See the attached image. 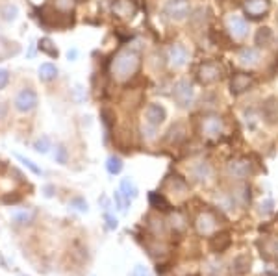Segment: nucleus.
<instances>
[{
    "instance_id": "9b49d317",
    "label": "nucleus",
    "mask_w": 278,
    "mask_h": 276,
    "mask_svg": "<svg viewBox=\"0 0 278 276\" xmlns=\"http://www.w3.org/2000/svg\"><path fill=\"white\" fill-rule=\"evenodd\" d=\"M227 30L234 41H241L249 33V24H247V21L241 15L230 13L227 17Z\"/></svg>"
},
{
    "instance_id": "423d86ee",
    "label": "nucleus",
    "mask_w": 278,
    "mask_h": 276,
    "mask_svg": "<svg viewBox=\"0 0 278 276\" xmlns=\"http://www.w3.org/2000/svg\"><path fill=\"white\" fill-rule=\"evenodd\" d=\"M37 104H39V97L33 88H23L13 98V108L19 113H30L36 110Z\"/></svg>"
},
{
    "instance_id": "79ce46f5",
    "label": "nucleus",
    "mask_w": 278,
    "mask_h": 276,
    "mask_svg": "<svg viewBox=\"0 0 278 276\" xmlns=\"http://www.w3.org/2000/svg\"><path fill=\"white\" fill-rule=\"evenodd\" d=\"M132 276H148L147 267H143V265H135L134 271H132Z\"/></svg>"
},
{
    "instance_id": "c9c22d12",
    "label": "nucleus",
    "mask_w": 278,
    "mask_h": 276,
    "mask_svg": "<svg viewBox=\"0 0 278 276\" xmlns=\"http://www.w3.org/2000/svg\"><path fill=\"white\" fill-rule=\"evenodd\" d=\"M71 98H73L76 104H82V102H85V98H88V93H85V89H83L82 85H74L73 91H71Z\"/></svg>"
},
{
    "instance_id": "a211bd4d",
    "label": "nucleus",
    "mask_w": 278,
    "mask_h": 276,
    "mask_svg": "<svg viewBox=\"0 0 278 276\" xmlns=\"http://www.w3.org/2000/svg\"><path fill=\"white\" fill-rule=\"evenodd\" d=\"M232 239H230V234L228 232H222V234H215L210 239V249H212V252H224V250L230 247Z\"/></svg>"
},
{
    "instance_id": "a878e982",
    "label": "nucleus",
    "mask_w": 278,
    "mask_h": 276,
    "mask_svg": "<svg viewBox=\"0 0 278 276\" xmlns=\"http://www.w3.org/2000/svg\"><path fill=\"white\" fill-rule=\"evenodd\" d=\"M254 43L258 46H269L271 43H273V30H271V28H267V26L259 28L258 32H256V36H254Z\"/></svg>"
},
{
    "instance_id": "39448f33",
    "label": "nucleus",
    "mask_w": 278,
    "mask_h": 276,
    "mask_svg": "<svg viewBox=\"0 0 278 276\" xmlns=\"http://www.w3.org/2000/svg\"><path fill=\"white\" fill-rule=\"evenodd\" d=\"M172 98H175L178 108H184V110L191 108L195 100L193 83H191L189 80H178V82L175 83V88H172Z\"/></svg>"
},
{
    "instance_id": "20e7f679",
    "label": "nucleus",
    "mask_w": 278,
    "mask_h": 276,
    "mask_svg": "<svg viewBox=\"0 0 278 276\" xmlns=\"http://www.w3.org/2000/svg\"><path fill=\"white\" fill-rule=\"evenodd\" d=\"M224 76V67H222L219 61L208 60L200 63L199 71H197V78L202 85H212V83H217L219 80Z\"/></svg>"
},
{
    "instance_id": "5701e85b",
    "label": "nucleus",
    "mask_w": 278,
    "mask_h": 276,
    "mask_svg": "<svg viewBox=\"0 0 278 276\" xmlns=\"http://www.w3.org/2000/svg\"><path fill=\"white\" fill-rule=\"evenodd\" d=\"M191 173H193V176L199 180V182H206V180L212 176V167H210L208 161H199V163L191 169Z\"/></svg>"
},
{
    "instance_id": "6e6552de",
    "label": "nucleus",
    "mask_w": 278,
    "mask_h": 276,
    "mask_svg": "<svg viewBox=\"0 0 278 276\" xmlns=\"http://www.w3.org/2000/svg\"><path fill=\"white\" fill-rule=\"evenodd\" d=\"M227 173L234 180H245L249 178L254 169H252V161L249 158H232L227 163Z\"/></svg>"
},
{
    "instance_id": "393cba45",
    "label": "nucleus",
    "mask_w": 278,
    "mask_h": 276,
    "mask_svg": "<svg viewBox=\"0 0 278 276\" xmlns=\"http://www.w3.org/2000/svg\"><path fill=\"white\" fill-rule=\"evenodd\" d=\"M250 258L247 256V254H241V256H237L236 260H234V263H232V269H234V272L236 274H247V272L250 271Z\"/></svg>"
},
{
    "instance_id": "b1692460",
    "label": "nucleus",
    "mask_w": 278,
    "mask_h": 276,
    "mask_svg": "<svg viewBox=\"0 0 278 276\" xmlns=\"http://www.w3.org/2000/svg\"><path fill=\"white\" fill-rule=\"evenodd\" d=\"M33 219H36V212L32 210H23V212H15L11 215V221L19 226H26V225H32Z\"/></svg>"
},
{
    "instance_id": "bb28decb",
    "label": "nucleus",
    "mask_w": 278,
    "mask_h": 276,
    "mask_svg": "<svg viewBox=\"0 0 278 276\" xmlns=\"http://www.w3.org/2000/svg\"><path fill=\"white\" fill-rule=\"evenodd\" d=\"M148 202H150V206L152 208H156V210H163V212H167V210L171 208L169 200H167L162 193H156V191H152V193L148 195Z\"/></svg>"
},
{
    "instance_id": "7c9ffc66",
    "label": "nucleus",
    "mask_w": 278,
    "mask_h": 276,
    "mask_svg": "<svg viewBox=\"0 0 278 276\" xmlns=\"http://www.w3.org/2000/svg\"><path fill=\"white\" fill-rule=\"evenodd\" d=\"M50 148H52V143L46 135H41V137H37L36 141H33V150L39 152V154H46Z\"/></svg>"
},
{
    "instance_id": "f8f14e48",
    "label": "nucleus",
    "mask_w": 278,
    "mask_h": 276,
    "mask_svg": "<svg viewBox=\"0 0 278 276\" xmlns=\"http://www.w3.org/2000/svg\"><path fill=\"white\" fill-rule=\"evenodd\" d=\"M111 13L120 21H132L137 13V2L135 0H113Z\"/></svg>"
},
{
    "instance_id": "f3484780",
    "label": "nucleus",
    "mask_w": 278,
    "mask_h": 276,
    "mask_svg": "<svg viewBox=\"0 0 278 276\" xmlns=\"http://www.w3.org/2000/svg\"><path fill=\"white\" fill-rule=\"evenodd\" d=\"M262 113H264L265 123L269 125H274L278 120V100L274 97H269L264 102V108H262Z\"/></svg>"
},
{
    "instance_id": "49530a36",
    "label": "nucleus",
    "mask_w": 278,
    "mask_h": 276,
    "mask_svg": "<svg viewBox=\"0 0 278 276\" xmlns=\"http://www.w3.org/2000/svg\"><path fill=\"white\" fill-rule=\"evenodd\" d=\"M6 169H8V165H6L4 161H0V175H2V173H4Z\"/></svg>"
},
{
    "instance_id": "2f4dec72",
    "label": "nucleus",
    "mask_w": 278,
    "mask_h": 276,
    "mask_svg": "<svg viewBox=\"0 0 278 276\" xmlns=\"http://www.w3.org/2000/svg\"><path fill=\"white\" fill-rule=\"evenodd\" d=\"M15 158H17V160L21 161V163H23V165L26 167V169L32 170V173H33L36 176H43V169H41L39 165H36V163H33V161L30 160V158L23 156V154H15Z\"/></svg>"
},
{
    "instance_id": "cd10ccee",
    "label": "nucleus",
    "mask_w": 278,
    "mask_h": 276,
    "mask_svg": "<svg viewBox=\"0 0 278 276\" xmlns=\"http://www.w3.org/2000/svg\"><path fill=\"white\" fill-rule=\"evenodd\" d=\"M39 50L43 52V54L50 56V58H58V48H56V45L52 43V39H48V37H43V39H39Z\"/></svg>"
},
{
    "instance_id": "0eeeda50",
    "label": "nucleus",
    "mask_w": 278,
    "mask_h": 276,
    "mask_svg": "<svg viewBox=\"0 0 278 276\" xmlns=\"http://www.w3.org/2000/svg\"><path fill=\"white\" fill-rule=\"evenodd\" d=\"M191 13V4L189 0H167L165 6H163V15H165L169 21H175V23H180L185 21Z\"/></svg>"
},
{
    "instance_id": "37998d69",
    "label": "nucleus",
    "mask_w": 278,
    "mask_h": 276,
    "mask_svg": "<svg viewBox=\"0 0 278 276\" xmlns=\"http://www.w3.org/2000/svg\"><path fill=\"white\" fill-rule=\"evenodd\" d=\"M8 117V104L4 100H0V120H4Z\"/></svg>"
},
{
    "instance_id": "7ed1b4c3",
    "label": "nucleus",
    "mask_w": 278,
    "mask_h": 276,
    "mask_svg": "<svg viewBox=\"0 0 278 276\" xmlns=\"http://www.w3.org/2000/svg\"><path fill=\"white\" fill-rule=\"evenodd\" d=\"M73 13L69 11H61L58 8H50V6H45L41 8V23L45 24L46 28H60V30H65V28L73 26Z\"/></svg>"
},
{
    "instance_id": "f704fd0d",
    "label": "nucleus",
    "mask_w": 278,
    "mask_h": 276,
    "mask_svg": "<svg viewBox=\"0 0 278 276\" xmlns=\"http://www.w3.org/2000/svg\"><path fill=\"white\" fill-rule=\"evenodd\" d=\"M69 206L74 208V210H76V212H80V213H88V210H89L88 200H85L83 197H73V198H71Z\"/></svg>"
},
{
    "instance_id": "4c0bfd02",
    "label": "nucleus",
    "mask_w": 278,
    "mask_h": 276,
    "mask_svg": "<svg viewBox=\"0 0 278 276\" xmlns=\"http://www.w3.org/2000/svg\"><path fill=\"white\" fill-rule=\"evenodd\" d=\"M104 221H106V226L110 228V230H117V226H119V221H117L115 217L111 215L110 212L104 213Z\"/></svg>"
},
{
    "instance_id": "c03bdc74",
    "label": "nucleus",
    "mask_w": 278,
    "mask_h": 276,
    "mask_svg": "<svg viewBox=\"0 0 278 276\" xmlns=\"http://www.w3.org/2000/svg\"><path fill=\"white\" fill-rule=\"evenodd\" d=\"M43 193H45V197L46 198H50V197H54V193H56V187L54 185H45V187H43Z\"/></svg>"
},
{
    "instance_id": "a19ab883",
    "label": "nucleus",
    "mask_w": 278,
    "mask_h": 276,
    "mask_svg": "<svg viewBox=\"0 0 278 276\" xmlns=\"http://www.w3.org/2000/svg\"><path fill=\"white\" fill-rule=\"evenodd\" d=\"M19 200H21V195H6V197H2L4 204H17Z\"/></svg>"
},
{
    "instance_id": "dca6fc26",
    "label": "nucleus",
    "mask_w": 278,
    "mask_h": 276,
    "mask_svg": "<svg viewBox=\"0 0 278 276\" xmlns=\"http://www.w3.org/2000/svg\"><path fill=\"white\" fill-rule=\"evenodd\" d=\"M259 60H262V54H259V50L256 48V46H245V48H241L239 54H237V61H239V65L249 67V69L256 67V65L259 63Z\"/></svg>"
},
{
    "instance_id": "9d476101",
    "label": "nucleus",
    "mask_w": 278,
    "mask_h": 276,
    "mask_svg": "<svg viewBox=\"0 0 278 276\" xmlns=\"http://www.w3.org/2000/svg\"><path fill=\"white\" fill-rule=\"evenodd\" d=\"M200 132H202L204 137L208 139H219L224 134V120L219 115L212 113V115H206L200 123Z\"/></svg>"
},
{
    "instance_id": "412c9836",
    "label": "nucleus",
    "mask_w": 278,
    "mask_h": 276,
    "mask_svg": "<svg viewBox=\"0 0 278 276\" xmlns=\"http://www.w3.org/2000/svg\"><path fill=\"white\" fill-rule=\"evenodd\" d=\"M119 191L123 195H125L126 198H130V200H134V198H137L139 195V189L137 185H135V182L132 178H123L120 180V187Z\"/></svg>"
},
{
    "instance_id": "e433bc0d",
    "label": "nucleus",
    "mask_w": 278,
    "mask_h": 276,
    "mask_svg": "<svg viewBox=\"0 0 278 276\" xmlns=\"http://www.w3.org/2000/svg\"><path fill=\"white\" fill-rule=\"evenodd\" d=\"M171 226H172V230H184L185 228V221H184V217L180 215V213H171Z\"/></svg>"
},
{
    "instance_id": "ddd939ff",
    "label": "nucleus",
    "mask_w": 278,
    "mask_h": 276,
    "mask_svg": "<svg viewBox=\"0 0 278 276\" xmlns=\"http://www.w3.org/2000/svg\"><path fill=\"white\" fill-rule=\"evenodd\" d=\"M254 85V76L249 73H236L230 80V93L234 97H239L243 93L250 91Z\"/></svg>"
},
{
    "instance_id": "1a4fd4ad",
    "label": "nucleus",
    "mask_w": 278,
    "mask_h": 276,
    "mask_svg": "<svg viewBox=\"0 0 278 276\" xmlns=\"http://www.w3.org/2000/svg\"><path fill=\"white\" fill-rule=\"evenodd\" d=\"M189 61V50L182 43H172L167 48V63L171 69H184Z\"/></svg>"
},
{
    "instance_id": "aec40b11",
    "label": "nucleus",
    "mask_w": 278,
    "mask_h": 276,
    "mask_svg": "<svg viewBox=\"0 0 278 276\" xmlns=\"http://www.w3.org/2000/svg\"><path fill=\"white\" fill-rule=\"evenodd\" d=\"M185 134H187V132H185V126L178 123V125L169 128V132H167V135H165V141L172 143V145H178V143L185 139Z\"/></svg>"
},
{
    "instance_id": "4468645a",
    "label": "nucleus",
    "mask_w": 278,
    "mask_h": 276,
    "mask_svg": "<svg viewBox=\"0 0 278 276\" xmlns=\"http://www.w3.org/2000/svg\"><path fill=\"white\" fill-rule=\"evenodd\" d=\"M271 9V0H245L243 2V11L249 19H258L265 17Z\"/></svg>"
},
{
    "instance_id": "a18cd8bd",
    "label": "nucleus",
    "mask_w": 278,
    "mask_h": 276,
    "mask_svg": "<svg viewBox=\"0 0 278 276\" xmlns=\"http://www.w3.org/2000/svg\"><path fill=\"white\" fill-rule=\"evenodd\" d=\"M76 58H78V50H76V48H71V50L67 52V60H69V61H76Z\"/></svg>"
},
{
    "instance_id": "ea45409f",
    "label": "nucleus",
    "mask_w": 278,
    "mask_h": 276,
    "mask_svg": "<svg viewBox=\"0 0 278 276\" xmlns=\"http://www.w3.org/2000/svg\"><path fill=\"white\" fill-rule=\"evenodd\" d=\"M273 200H271V198H267V200H265V202H262V210H259V212L262 213H265V215H267V213H271L273 212Z\"/></svg>"
},
{
    "instance_id": "58836bf2",
    "label": "nucleus",
    "mask_w": 278,
    "mask_h": 276,
    "mask_svg": "<svg viewBox=\"0 0 278 276\" xmlns=\"http://www.w3.org/2000/svg\"><path fill=\"white\" fill-rule=\"evenodd\" d=\"M9 78H11V74H9V71H8V69H0V91L8 88Z\"/></svg>"
},
{
    "instance_id": "6ab92c4d",
    "label": "nucleus",
    "mask_w": 278,
    "mask_h": 276,
    "mask_svg": "<svg viewBox=\"0 0 278 276\" xmlns=\"http://www.w3.org/2000/svg\"><path fill=\"white\" fill-rule=\"evenodd\" d=\"M37 73H39V80L41 82H54L56 78H58V67H56L54 63H41L39 65V69H37Z\"/></svg>"
},
{
    "instance_id": "f257e3e1",
    "label": "nucleus",
    "mask_w": 278,
    "mask_h": 276,
    "mask_svg": "<svg viewBox=\"0 0 278 276\" xmlns=\"http://www.w3.org/2000/svg\"><path fill=\"white\" fill-rule=\"evenodd\" d=\"M141 69V54L135 48H120L110 65L111 78L119 83L132 80Z\"/></svg>"
},
{
    "instance_id": "f03ea898",
    "label": "nucleus",
    "mask_w": 278,
    "mask_h": 276,
    "mask_svg": "<svg viewBox=\"0 0 278 276\" xmlns=\"http://www.w3.org/2000/svg\"><path fill=\"white\" fill-rule=\"evenodd\" d=\"M167 119V110L158 104V102H150L147 108H145L143 113V132L148 137H154L156 135V130L165 123Z\"/></svg>"
},
{
    "instance_id": "473e14b6",
    "label": "nucleus",
    "mask_w": 278,
    "mask_h": 276,
    "mask_svg": "<svg viewBox=\"0 0 278 276\" xmlns=\"http://www.w3.org/2000/svg\"><path fill=\"white\" fill-rule=\"evenodd\" d=\"M113 200H115V206L117 210H119L120 213H126L128 212V208H130V198H126L125 195L120 193V191H115V195H113Z\"/></svg>"
},
{
    "instance_id": "2eb2a0df",
    "label": "nucleus",
    "mask_w": 278,
    "mask_h": 276,
    "mask_svg": "<svg viewBox=\"0 0 278 276\" xmlns=\"http://www.w3.org/2000/svg\"><path fill=\"white\" fill-rule=\"evenodd\" d=\"M195 228L200 235H212L217 232V217L213 215L212 212H202L197 221H195Z\"/></svg>"
},
{
    "instance_id": "72a5a7b5",
    "label": "nucleus",
    "mask_w": 278,
    "mask_h": 276,
    "mask_svg": "<svg viewBox=\"0 0 278 276\" xmlns=\"http://www.w3.org/2000/svg\"><path fill=\"white\" fill-rule=\"evenodd\" d=\"M54 160H56V163H60V165H67L69 152H67L65 145H56L54 147Z\"/></svg>"
},
{
    "instance_id": "c756f323",
    "label": "nucleus",
    "mask_w": 278,
    "mask_h": 276,
    "mask_svg": "<svg viewBox=\"0 0 278 276\" xmlns=\"http://www.w3.org/2000/svg\"><path fill=\"white\" fill-rule=\"evenodd\" d=\"M106 170L110 175H119L120 170H123V160L119 156H110L106 160Z\"/></svg>"
},
{
    "instance_id": "c85d7f7f",
    "label": "nucleus",
    "mask_w": 278,
    "mask_h": 276,
    "mask_svg": "<svg viewBox=\"0 0 278 276\" xmlns=\"http://www.w3.org/2000/svg\"><path fill=\"white\" fill-rule=\"evenodd\" d=\"M100 120H102V125H104V128H106V134H110L111 128L115 126V113H113L110 108H104V110L100 111Z\"/></svg>"
},
{
    "instance_id": "4be33fe9",
    "label": "nucleus",
    "mask_w": 278,
    "mask_h": 276,
    "mask_svg": "<svg viewBox=\"0 0 278 276\" xmlns=\"http://www.w3.org/2000/svg\"><path fill=\"white\" fill-rule=\"evenodd\" d=\"M17 17H19V6L17 4L8 2V4H4L2 8H0V19H2L4 23H15Z\"/></svg>"
}]
</instances>
